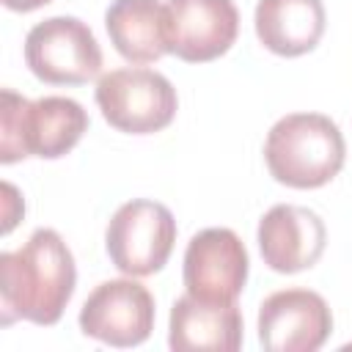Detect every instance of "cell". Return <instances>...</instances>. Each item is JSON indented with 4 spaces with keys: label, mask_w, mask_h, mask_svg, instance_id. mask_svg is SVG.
Masks as SVG:
<instances>
[{
    "label": "cell",
    "mask_w": 352,
    "mask_h": 352,
    "mask_svg": "<svg viewBox=\"0 0 352 352\" xmlns=\"http://www.w3.org/2000/svg\"><path fill=\"white\" fill-rule=\"evenodd\" d=\"M88 129V113L69 96H25L3 88L0 94V162L22 157L58 160L69 154Z\"/></svg>",
    "instance_id": "cell-3"
},
{
    "label": "cell",
    "mask_w": 352,
    "mask_h": 352,
    "mask_svg": "<svg viewBox=\"0 0 352 352\" xmlns=\"http://www.w3.org/2000/svg\"><path fill=\"white\" fill-rule=\"evenodd\" d=\"M168 52L187 63H206L231 50L239 33L234 0H165Z\"/></svg>",
    "instance_id": "cell-10"
},
{
    "label": "cell",
    "mask_w": 352,
    "mask_h": 352,
    "mask_svg": "<svg viewBox=\"0 0 352 352\" xmlns=\"http://www.w3.org/2000/svg\"><path fill=\"white\" fill-rule=\"evenodd\" d=\"M28 69L50 85H82L102 72V47L77 16H50L25 36Z\"/></svg>",
    "instance_id": "cell-6"
},
{
    "label": "cell",
    "mask_w": 352,
    "mask_h": 352,
    "mask_svg": "<svg viewBox=\"0 0 352 352\" xmlns=\"http://www.w3.org/2000/svg\"><path fill=\"white\" fill-rule=\"evenodd\" d=\"M3 192H6V223H3V234H8L14 226H16V220L22 217L19 212H14V204H19V195H16V187L14 184H3Z\"/></svg>",
    "instance_id": "cell-15"
},
{
    "label": "cell",
    "mask_w": 352,
    "mask_h": 352,
    "mask_svg": "<svg viewBox=\"0 0 352 352\" xmlns=\"http://www.w3.org/2000/svg\"><path fill=\"white\" fill-rule=\"evenodd\" d=\"M77 286V267L69 245L52 228H36L30 239L0 253V322L16 319L55 324Z\"/></svg>",
    "instance_id": "cell-1"
},
{
    "label": "cell",
    "mask_w": 352,
    "mask_h": 352,
    "mask_svg": "<svg viewBox=\"0 0 352 352\" xmlns=\"http://www.w3.org/2000/svg\"><path fill=\"white\" fill-rule=\"evenodd\" d=\"M330 330V305L311 289H280L258 305V344L267 352H316Z\"/></svg>",
    "instance_id": "cell-9"
},
{
    "label": "cell",
    "mask_w": 352,
    "mask_h": 352,
    "mask_svg": "<svg viewBox=\"0 0 352 352\" xmlns=\"http://www.w3.org/2000/svg\"><path fill=\"white\" fill-rule=\"evenodd\" d=\"M80 330L110 346H138L154 330V297L132 275L104 280L82 302Z\"/></svg>",
    "instance_id": "cell-7"
},
{
    "label": "cell",
    "mask_w": 352,
    "mask_h": 352,
    "mask_svg": "<svg viewBox=\"0 0 352 352\" xmlns=\"http://www.w3.org/2000/svg\"><path fill=\"white\" fill-rule=\"evenodd\" d=\"M248 250L231 228H204L184 250V289L204 302H236L248 280Z\"/></svg>",
    "instance_id": "cell-8"
},
{
    "label": "cell",
    "mask_w": 352,
    "mask_h": 352,
    "mask_svg": "<svg viewBox=\"0 0 352 352\" xmlns=\"http://www.w3.org/2000/svg\"><path fill=\"white\" fill-rule=\"evenodd\" d=\"M176 242V220L160 201L135 198L116 209L104 231V248L116 270L132 278L160 272Z\"/></svg>",
    "instance_id": "cell-5"
},
{
    "label": "cell",
    "mask_w": 352,
    "mask_h": 352,
    "mask_svg": "<svg viewBox=\"0 0 352 352\" xmlns=\"http://www.w3.org/2000/svg\"><path fill=\"white\" fill-rule=\"evenodd\" d=\"M168 346L173 352H236L242 346L236 302H204L184 292L170 308Z\"/></svg>",
    "instance_id": "cell-12"
},
{
    "label": "cell",
    "mask_w": 352,
    "mask_h": 352,
    "mask_svg": "<svg viewBox=\"0 0 352 352\" xmlns=\"http://www.w3.org/2000/svg\"><path fill=\"white\" fill-rule=\"evenodd\" d=\"M346 143L336 121L322 113H289L272 124L264 140V160L275 182L294 190H314L338 176Z\"/></svg>",
    "instance_id": "cell-2"
},
{
    "label": "cell",
    "mask_w": 352,
    "mask_h": 352,
    "mask_svg": "<svg viewBox=\"0 0 352 352\" xmlns=\"http://www.w3.org/2000/svg\"><path fill=\"white\" fill-rule=\"evenodd\" d=\"M104 28L116 52L129 63H154L168 52L165 3L160 0H113Z\"/></svg>",
    "instance_id": "cell-14"
},
{
    "label": "cell",
    "mask_w": 352,
    "mask_h": 352,
    "mask_svg": "<svg viewBox=\"0 0 352 352\" xmlns=\"http://www.w3.org/2000/svg\"><path fill=\"white\" fill-rule=\"evenodd\" d=\"M258 41L283 58L311 52L324 33L322 0H258L256 6Z\"/></svg>",
    "instance_id": "cell-13"
},
{
    "label": "cell",
    "mask_w": 352,
    "mask_h": 352,
    "mask_svg": "<svg viewBox=\"0 0 352 352\" xmlns=\"http://www.w3.org/2000/svg\"><path fill=\"white\" fill-rule=\"evenodd\" d=\"M96 104L110 126L126 135H151L176 118V88L146 66L116 69L99 77Z\"/></svg>",
    "instance_id": "cell-4"
},
{
    "label": "cell",
    "mask_w": 352,
    "mask_h": 352,
    "mask_svg": "<svg viewBox=\"0 0 352 352\" xmlns=\"http://www.w3.org/2000/svg\"><path fill=\"white\" fill-rule=\"evenodd\" d=\"M47 3H52V0H3V6L6 8H11V11H36V8H41V6H47Z\"/></svg>",
    "instance_id": "cell-16"
},
{
    "label": "cell",
    "mask_w": 352,
    "mask_h": 352,
    "mask_svg": "<svg viewBox=\"0 0 352 352\" xmlns=\"http://www.w3.org/2000/svg\"><path fill=\"white\" fill-rule=\"evenodd\" d=\"M256 242L270 270L294 275L311 270L322 258L327 228L322 217L308 206L275 204L258 220Z\"/></svg>",
    "instance_id": "cell-11"
}]
</instances>
